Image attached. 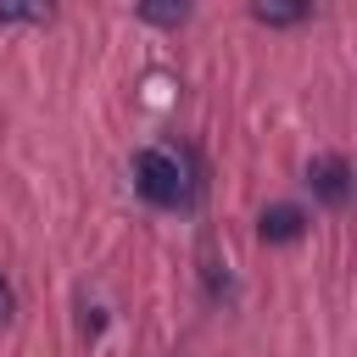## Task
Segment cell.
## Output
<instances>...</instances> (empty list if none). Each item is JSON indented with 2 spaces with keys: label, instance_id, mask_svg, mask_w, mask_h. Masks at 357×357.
<instances>
[{
  "label": "cell",
  "instance_id": "obj_1",
  "mask_svg": "<svg viewBox=\"0 0 357 357\" xmlns=\"http://www.w3.org/2000/svg\"><path fill=\"white\" fill-rule=\"evenodd\" d=\"M134 190L162 212H184V206H195V167L173 145H145L134 156Z\"/></svg>",
  "mask_w": 357,
  "mask_h": 357
},
{
  "label": "cell",
  "instance_id": "obj_2",
  "mask_svg": "<svg viewBox=\"0 0 357 357\" xmlns=\"http://www.w3.org/2000/svg\"><path fill=\"white\" fill-rule=\"evenodd\" d=\"M307 184H312V195H318L324 206H346V195H351V167H346V156H318L312 173H307Z\"/></svg>",
  "mask_w": 357,
  "mask_h": 357
},
{
  "label": "cell",
  "instance_id": "obj_3",
  "mask_svg": "<svg viewBox=\"0 0 357 357\" xmlns=\"http://www.w3.org/2000/svg\"><path fill=\"white\" fill-rule=\"evenodd\" d=\"M257 234H262L268 245H290V240H301V234H307V212H301V206H290V201H279V206H268V212H262Z\"/></svg>",
  "mask_w": 357,
  "mask_h": 357
},
{
  "label": "cell",
  "instance_id": "obj_4",
  "mask_svg": "<svg viewBox=\"0 0 357 357\" xmlns=\"http://www.w3.org/2000/svg\"><path fill=\"white\" fill-rule=\"evenodd\" d=\"M251 11H257V22H268V28H296V22H307L312 0H257Z\"/></svg>",
  "mask_w": 357,
  "mask_h": 357
},
{
  "label": "cell",
  "instance_id": "obj_5",
  "mask_svg": "<svg viewBox=\"0 0 357 357\" xmlns=\"http://www.w3.org/2000/svg\"><path fill=\"white\" fill-rule=\"evenodd\" d=\"M50 11H56V0H0L6 28H39V22H50Z\"/></svg>",
  "mask_w": 357,
  "mask_h": 357
},
{
  "label": "cell",
  "instance_id": "obj_6",
  "mask_svg": "<svg viewBox=\"0 0 357 357\" xmlns=\"http://www.w3.org/2000/svg\"><path fill=\"white\" fill-rule=\"evenodd\" d=\"M190 6H195V0H139L134 11H139V22H151V28H178V22L190 17Z\"/></svg>",
  "mask_w": 357,
  "mask_h": 357
},
{
  "label": "cell",
  "instance_id": "obj_7",
  "mask_svg": "<svg viewBox=\"0 0 357 357\" xmlns=\"http://www.w3.org/2000/svg\"><path fill=\"white\" fill-rule=\"evenodd\" d=\"M11 307H17V296H11V279H6V273H0V324H6V318H11Z\"/></svg>",
  "mask_w": 357,
  "mask_h": 357
}]
</instances>
